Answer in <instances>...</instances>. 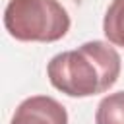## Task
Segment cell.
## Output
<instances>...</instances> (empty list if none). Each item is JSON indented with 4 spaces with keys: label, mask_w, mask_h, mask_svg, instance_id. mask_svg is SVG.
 <instances>
[{
    "label": "cell",
    "mask_w": 124,
    "mask_h": 124,
    "mask_svg": "<svg viewBox=\"0 0 124 124\" xmlns=\"http://www.w3.org/2000/svg\"><path fill=\"white\" fill-rule=\"evenodd\" d=\"M120 54L103 41H89L76 50H66L50 58L46 66L48 81L68 97H91L108 91L120 76Z\"/></svg>",
    "instance_id": "1"
},
{
    "label": "cell",
    "mask_w": 124,
    "mask_h": 124,
    "mask_svg": "<svg viewBox=\"0 0 124 124\" xmlns=\"http://www.w3.org/2000/svg\"><path fill=\"white\" fill-rule=\"evenodd\" d=\"M4 27L17 41L54 43L70 31V16L58 0H10Z\"/></svg>",
    "instance_id": "2"
},
{
    "label": "cell",
    "mask_w": 124,
    "mask_h": 124,
    "mask_svg": "<svg viewBox=\"0 0 124 124\" xmlns=\"http://www.w3.org/2000/svg\"><path fill=\"white\" fill-rule=\"evenodd\" d=\"M10 124H68V112L56 99L35 95L17 105Z\"/></svg>",
    "instance_id": "3"
},
{
    "label": "cell",
    "mask_w": 124,
    "mask_h": 124,
    "mask_svg": "<svg viewBox=\"0 0 124 124\" xmlns=\"http://www.w3.org/2000/svg\"><path fill=\"white\" fill-rule=\"evenodd\" d=\"M103 33L108 43L124 46V0H112L103 19Z\"/></svg>",
    "instance_id": "4"
},
{
    "label": "cell",
    "mask_w": 124,
    "mask_h": 124,
    "mask_svg": "<svg viewBox=\"0 0 124 124\" xmlns=\"http://www.w3.org/2000/svg\"><path fill=\"white\" fill-rule=\"evenodd\" d=\"M95 124H124V91L108 93L101 99L95 112Z\"/></svg>",
    "instance_id": "5"
}]
</instances>
